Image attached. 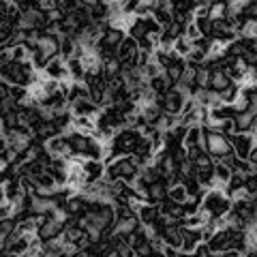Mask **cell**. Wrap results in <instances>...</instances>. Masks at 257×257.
<instances>
[{
  "instance_id": "836d02e7",
  "label": "cell",
  "mask_w": 257,
  "mask_h": 257,
  "mask_svg": "<svg viewBox=\"0 0 257 257\" xmlns=\"http://www.w3.org/2000/svg\"><path fill=\"white\" fill-rule=\"evenodd\" d=\"M105 257H120V255H118V253H116V251H111V253H107V255H105Z\"/></svg>"
},
{
  "instance_id": "603a6c76",
  "label": "cell",
  "mask_w": 257,
  "mask_h": 257,
  "mask_svg": "<svg viewBox=\"0 0 257 257\" xmlns=\"http://www.w3.org/2000/svg\"><path fill=\"white\" fill-rule=\"evenodd\" d=\"M210 77H212V69L204 64L195 71V88H210Z\"/></svg>"
},
{
  "instance_id": "8992f818",
  "label": "cell",
  "mask_w": 257,
  "mask_h": 257,
  "mask_svg": "<svg viewBox=\"0 0 257 257\" xmlns=\"http://www.w3.org/2000/svg\"><path fill=\"white\" fill-rule=\"evenodd\" d=\"M22 7V15H20V20H18V28L20 30H32L35 32L39 26H41V24L45 22V13L39 9V7L35 5H20Z\"/></svg>"
},
{
  "instance_id": "4fadbf2b",
  "label": "cell",
  "mask_w": 257,
  "mask_h": 257,
  "mask_svg": "<svg viewBox=\"0 0 257 257\" xmlns=\"http://www.w3.org/2000/svg\"><path fill=\"white\" fill-rule=\"evenodd\" d=\"M182 148L187 152H193L197 148H204V128L195 124V126H189L187 128V135H184V142H182Z\"/></svg>"
},
{
  "instance_id": "d6a6232c",
  "label": "cell",
  "mask_w": 257,
  "mask_h": 257,
  "mask_svg": "<svg viewBox=\"0 0 257 257\" xmlns=\"http://www.w3.org/2000/svg\"><path fill=\"white\" fill-rule=\"evenodd\" d=\"M71 257H92L90 251H77L75 255H71Z\"/></svg>"
},
{
  "instance_id": "ac0fdd59",
  "label": "cell",
  "mask_w": 257,
  "mask_h": 257,
  "mask_svg": "<svg viewBox=\"0 0 257 257\" xmlns=\"http://www.w3.org/2000/svg\"><path fill=\"white\" fill-rule=\"evenodd\" d=\"M135 216L140 219L142 225H157V221L161 219V210L157 206H150V204H140L138 206V212Z\"/></svg>"
},
{
  "instance_id": "7402d4cb",
  "label": "cell",
  "mask_w": 257,
  "mask_h": 257,
  "mask_svg": "<svg viewBox=\"0 0 257 257\" xmlns=\"http://www.w3.org/2000/svg\"><path fill=\"white\" fill-rule=\"evenodd\" d=\"M172 52H174V56H178V58H182V60H187L189 58V54L193 52V43L189 41V39H184V37H180L178 41L174 43V47H172Z\"/></svg>"
},
{
  "instance_id": "52a82bcc",
  "label": "cell",
  "mask_w": 257,
  "mask_h": 257,
  "mask_svg": "<svg viewBox=\"0 0 257 257\" xmlns=\"http://www.w3.org/2000/svg\"><path fill=\"white\" fill-rule=\"evenodd\" d=\"M118 60L122 62L124 67H138L140 64V43L135 41V39L126 37L118 50Z\"/></svg>"
},
{
  "instance_id": "f1b7e54d",
  "label": "cell",
  "mask_w": 257,
  "mask_h": 257,
  "mask_svg": "<svg viewBox=\"0 0 257 257\" xmlns=\"http://www.w3.org/2000/svg\"><path fill=\"white\" fill-rule=\"evenodd\" d=\"M199 37H202V32H199V28H197L195 20L189 22V24H187V28H184V39H189V41L193 43V41H197Z\"/></svg>"
},
{
  "instance_id": "5bb4252c",
  "label": "cell",
  "mask_w": 257,
  "mask_h": 257,
  "mask_svg": "<svg viewBox=\"0 0 257 257\" xmlns=\"http://www.w3.org/2000/svg\"><path fill=\"white\" fill-rule=\"evenodd\" d=\"M71 109V114H73L75 118L77 116H88V118H94L96 120V116L101 114V107L96 105V103L92 101V99H82V101H75L73 105L69 107Z\"/></svg>"
},
{
  "instance_id": "1f68e13d",
  "label": "cell",
  "mask_w": 257,
  "mask_h": 257,
  "mask_svg": "<svg viewBox=\"0 0 257 257\" xmlns=\"http://www.w3.org/2000/svg\"><path fill=\"white\" fill-rule=\"evenodd\" d=\"M248 163H251V167L257 172V148L253 150V155H251V159H248Z\"/></svg>"
},
{
  "instance_id": "4dcf8cb0",
  "label": "cell",
  "mask_w": 257,
  "mask_h": 257,
  "mask_svg": "<svg viewBox=\"0 0 257 257\" xmlns=\"http://www.w3.org/2000/svg\"><path fill=\"white\" fill-rule=\"evenodd\" d=\"M193 257H216L210 248H208V244H199L197 246V251L193 253Z\"/></svg>"
},
{
  "instance_id": "2e32d148",
  "label": "cell",
  "mask_w": 257,
  "mask_h": 257,
  "mask_svg": "<svg viewBox=\"0 0 257 257\" xmlns=\"http://www.w3.org/2000/svg\"><path fill=\"white\" fill-rule=\"evenodd\" d=\"M234 124H236V133H255L257 135L255 116L248 109H238V114L234 116Z\"/></svg>"
},
{
  "instance_id": "277c9868",
  "label": "cell",
  "mask_w": 257,
  "mask_h": 257,
  "mask_svg": "<svg viewBox=\"0 0 257 257\" xmlns=\"http://www.w3.org/2000/svg\"><path fill=\"white\" fill-rule=\"evenodd\" d=\"M37 223H39L37 236L41 238V242H52V240H60L62 234H64V223H60L54 214L39 216Z\"/></svg>"
},
{
  "instance_id": "5b68a950",
  "label": "cell",
  "mask_w": 257,
  "mask_h": 257,
  "mask_svg": "<svg viewBox=\"0 0 257 257\" xmlns=\"http://www.w3.org/2000/svg\"><path fill=\"white\" fill-rule=\"evenodd\" d=\"M257 148V135L255 133H236L231 138V150L238 161H248Z\"/></svg>"
},
{
  "instance_id": "9a60e30c",
  "label": "cell",
  "mask_w": 257,
  "mask_h": 257,
  "mask_svg": "<svg viewBox=\"0 0 257 257\" xmlns=\"http://www.w3.org/2000/svg\"><path fill=\"white\" fill-rule=\"evenodd\" d=\"M184 103L187 101H184L180 94H176L174 90H170V92H165L163 101H161V107H163V111L165 114H170V116H180Z\"/></svg>"
},
{
  "instance_id": "d4e9b609",
  "label": "cell",
  "mask_w": 257,
  "mask_h": 257,
  "mask_svg": "<svg viewBox=\"0 0 257 257\" xmlns=\"http://www.w3.org/2000/svg\"><path fill=\"white\" fill-rule=\"evenodd\" d=\"M140 69H142L144 77H146V82H150V79H155V77H159V75H163V73H165V69H163V67H159L155 60H150L148 64H144V67H140Z\"/></svg>"
},
{
  "instance_id": "cb8c5ba5",
  "label": "cell",
  "mask_w": 257,
  "mask_h": 257,
  "mask_svg": "<svg viewBox=\"0 0 257 257\" xmlns=\"http://www.w3.org/2000/svg\"><path fill=\"white\" fill-rule=\"evenodd\" d=\"M155 7H157L155 0H140L138 9H135V18H140V20L152 18V13H155Z\"/></svg>"
},
{
  "instance_id": "83f0119b",
  "label": "cell",
  "mask_w": 257,
  "mask_h": 257,
  "mask_svg": "<svg viewBox=\"0 0 257 257\" xmlns=\"http://www.w3.org/2000/svg\"><path fill=\"white\" fill-rule=\"evenodd\" d=\"M114 251H116L120 257H135V248L128 244L124 238H122V240H118V244H116Z\"/></svg>"
},
{
  "instance_id": "484cf974",
  "label": "cell",
  "mask_w": 257,
  "mask_h": 257,
  "mask_svg": "<svg viewBox=\"0 0 257 257\" xmlns=\"http://www.w3.org/2000/svg\"><path fill=\"white\" fill-rule=\"evenodd\" d=\"M172 90H174L176 94H180L184 101H191L193 96H195V88H193V86H187V84H182V82H176V84L172 86Z\"/></svg>"
},
{
  "instance_id": "e0dca14e",
  "label": "cell",
  "mask_w": 257,
  "mask_h": 257,
  "mask_svg": "<svg viewBox=\"0 0 257 257\" xmlns=\"http://www.w3.org/2000/svg\"><path fill=\"white\" fill-rule=\"evenodd\" d=\"M167 191H170V189H167L161 180L148 184V187H146V204H150V206L163 204L167 199Z\"/></svg>"
},
{
  "instance_id": "7c38bea8",
  "label": "cell",
  "mask_w": 257,
  "mask_h": 257,
  "mask_svg": "<svg viewBox=\"0 0 257 257\" xmlns=\"http://www.w3.org/2000/svg\"><path fill=\"white\" fill-rule=\"evenodd\" d=\"M231 77L227 75V71H225L223 67H216L212 69V77H210V90L216 92V94H223L225 90H229L231 88Z\"/></svg>"
},
{
  "instance_id": "f546056e",
  "label": "cell",
  "mask_w": 257,
  "mask_h": 257,
  "mask_svg": "<svg viewBox=\"0 0 257 257\" xmlns=\"http://www.w3.org/2000/svg\"><path fill=\"white\" fill-rule=\"evenodd\" d=\"M195 71L197 69H193V67H184V71H182V77H180V82L182 84H187V86H193L195 88Z\"/></svg>"
},
{
  "instance_id": "44dd1931",
  "label": "cell",
  "mask_w": 257,
  "mask_h": 257,
  "mask_svg": "<svg viewBox=\"0 0 257 257\" xmlns=\"http://www.w3.org/2000/svg\"><path fill=\"white\" fill-rule=\"evenodd\" d=\"M84 236H86V229H82L79 225H69V227H64L62 240L64 242H71V244H79V240Z\"/></svg>"
},
{
  "instance_id": "d6986e66",
  "label": "cell",
  "mask_w": 257,
  "mask_h": 257,
  "mask_svg": "<svg viewBox=\"0 0 257 257\" xmlns=\"http://www.w3.org/2000/svg\"><path fill=\"white\" fill-rule=\"evenodd\" d=\"M184 67H187V62H184L182 58H178V56H174L172 58V62L165 67V75H167V79H170L172 84H176V82H180V77H182V71H184Z\"/></svg>"
},
{
  "instance_id": "9c48e42d",
  "label": "cell",
  "mask_w": 257,
  "mask_h": 257,
  "mask_svg": "<svg viewBox=\"0 0 257 257\" xmlns=\"http://www.w3.org/2000/svg\"><path fill=\"white\" fill-rule=\"evenodd\" d=\"M45 75L52 79H58V82H71L69 64L62 56H56V58L50 60V64H47V69H45Z\"/></svg>"
},
{
  "instance_id": "7a4b0ae2",
  "label": "cell",
  "mask_w": 257,
  "mask_h": 257,
  "mask_svg": "<svg viewBox=\"0 0 257 257\" xmlns=\"http://www.w3.org/2000/svg\"><path fill=\"white\" fill-rule=\"evenodd\" d=\"M202 208L208 212V216H210V219H221V216H227V214L231 212V208H234V202H231V197L227 195V191L210 189V191H206Z\"/></svg>"
},
{
  "instance_id": "6da1fadb",
  "label": "cell",
  "mask_w": 257,
  "mask_h": 257,
  "mask_svg": "<svg viewBox=\"0 0 257 257\" xmlns=\"http://www.w3.org/2000/svg\"><path fill=\"white\" fill-rule=\"evenodd\" d=\"M140 172H142V167L138 161H135V157H118L116 161H111L107 165V178L111 182L133 184L140 178Z\"/></svg>"
},
{
  "instance_id": "ffe728a7",
  "label": "cell",
  "mask_w": 257,
  "mask_h": 257,
  "mask_svg": "<svg viewBox=\"0 0 257 257\" xmlns=\"http://www.w3.org/2000/svg\"><path fill=\"white\" fill-rule=\"evenodd\" d=\"M167 199H172L174 204L182 206L184 202H189V193H187V187L180 182V184H174V187H170V191H167Z\"/></svg>"
},
{
  "instance_id": "ba28073f",
  "label": "cell",
  "mask_w": 257,
  "mask_h": 257,
  "mask_svg": "<svg viewBox=\"0 0 257 257\" xmlns=\"http://www.w3.org/2000/svg\"><path fill=\"white\" fill-rule=\"evenodd\" d=\"M135 231H140V219L138 216H118L114 227H111V236L116 238H128Z\"/></svg>"
},
{
  "instance_id": "3957f363",
  "label": "cell",
  "mask_w": 257,
  "mask_h": 257,
  "mask_svg": "<svg viewBox=\"0 0 257 257\" xmlns=\"http://www.w3.org/2000/svg\"><path fill=\"white\" fill-rule=\"evenodd\" d=\"M204 150H206L212 159H216V161H223L227 155H231V152H234V150H231V140L225 138L223 133L214 131L212 126L204 128Z\"/></svg>"
},
{
  "instance_id": "30bf717a",
  "label": "cell",
  "mask_w": 257,
  "mask_h": 257,
  "mask_svg": "<svg viewBox=\"0 0 257 257\" xmlns=\"http://www.w3.org/2000/svg\"><path fill=\"white\" fill-rule=\"evenodd\" d=\"M152 18L161 24V28H163V30L174 26V24H176V20H174V3L159 0L157 7H155V13H152Z\"/></svg>"
},
{
  "instance_id": "8fae6325",
  "label": "cell",
  "mask_w": 257,
  "mask_h": 257,
  "mask_svg": "<svg viewBox=\"0 0 257 257\" xmlns=\"http://www.w3.org/2000/svg\"><path fill=\"white\" fill-rule=\"evenodd\" d=\"M82 167H84V174H86V180L88 182H101L107 176V163H103V161H90V159H86Z\"/></svg>"
},
{
  "instance_id": "4316f807",
  "label": "cell",
  "mask_w": 257,
  "mask_h": 257,
  "mask_svg": "<svg viewBox=\"0 0 257 257\" xmlns=\"http://www.w3.org/2000/svg\"><path fill=\"white\" fill-rule=\"evenodd\" d=\"M15 214H18L15 212V204L11 199H3V204H0V219L7 221V219H13Z\"/></svg>"
}]
</instances>
